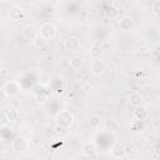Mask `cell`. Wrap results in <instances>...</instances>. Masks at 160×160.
I'll return each instance as SVG.
<instances>
[{"instance_id": "cell-1", "label": "cell", "mask_w": 160, "mask_h": 160, "mask_svg": "<svg viewBox=\"0 0 160 160\" xmlns=\"http://www.w3.org/2000/svg\"><path fill=\"white\" fill-rule=\"evenodd\" d=\"M54 120L59 128L69 129L74 124V114L70 110H60L55 114Z\"/></svg>"}, {"instance_id": "cell-2", "label": "cell", "mask_w": 160, "mask_h": 160, "mask_svg": "<svg viewBox=\"0 0 160 160\" xmlns=\"http://www.w3.org/2000/svg\"><path fill=\"white\" fill-rule=\"evenodd\" d=\"M8 16H9V20L12 21V22H21L25 20L26 18V11L19 6V5H14L9 9L8 11Z\"/></svg>"}, {"instance_id": "cell-3", "label": "cell", "mask_w": 160, "mask_h": 160, "mask_svg": "<svg viewBox=\"0 0 160 160\" xmlns=\"http://www.w3.org/2000/svg\"><path fill=\"white\" fill-rule=\"evenodd\" d=\"M39 34L45 38L48 41H51L56 38V28L52 22H44L39 28Z\"/></svg>"}, {"instance_id": "cell-4", "label": "cell", "mask_w": 160, "mask_h": 160, "mask_svg": "<svg viewBox=\"0 0 160 160\" xmlns=\"http://www.w3.org/2000/svg\"><path fill=\"white\" fill-rule=\"evenodd\" d=\"M29 140L24 136H16L11 140V150L16 151V152H21V151H26L29 150Z\"/></svg>"}, {"instance_id": "cell-5", "label": "cell", "mask_w": 160, "mask_h": 160, "mask_svg": "<svg viewBox=\"0 0 160 160\" xmlns=\"http://www.w3.org/2000/svg\"><path fill=\"white\" fill-rule=\"evenodd\" d=\"M1 89L5 91V94L8 95V98H11V96H15V95H18V94L20 92L21 86H20V84H19L18 81H15V80H9V81H6V82L2 85Z\"/></svg>"}, {"instance_id": "cell-6", "label": "cell", "mask_w": 160, "mask_h": 160, "mask_svg": "<svg viewBox=\"0 0 160 160\" xmlns=\"http://www.w3.org/2000/svg\"><path fill=\"white\" fill-rule=\"evenodd\" d=\"M21 34L26 40H34L39 35V28L35 24H26L21 29Z\"/></svg>"}, {"instance_id": "cell-7", "label": "cell", "mask_w": 160, "mask_h": 160, "mask_svg": "<svg viewBox=\"0 0 160 160\" xmlns=\"http://www.w3.org/2000/svg\"><path fill=\"white\" fill-rule=\"evenodd\" d=\"M62 46H64L66 50H69V51H78V50L80 49L81 44H80V40H79L78 38H75V36H69V38H66V39L62 41Z\"/></svg>"}, {"instance_id": "cell-8", "label": "cell", "mask_w": 160, "mask_h": 160, "mask_svg": "<svg viewBox=\"0 0 160 160\" xmlns=\"http://www.w3.org/2000/svg\"><path fill=\"white\" fill-rule=\"evenodd\" d=\"M105 70H106V64L101 59H96V60H94L91 62V72L94 75L100 76V75H102L105 72Z\"/></svg>"}, {"instance_id": "cell-9", "label": "cell", "mask_w": 160, "mask_h": 160, "mask_svg": "<svg viewBox=\"0 0 160 160\" xmlns=\"http://www.w3.org/2000/svg\"><path fill=\"white\" fill-rule=\"evenodd\" d=\"M81 152H82L84 156L91 158V156H94V155L98 152V148H96L95 142H92V141H86V142H84L82 146H81Z\"/></svg>"}, {"instance_id": "cell-10", "label": "cell", "mask_w": 160, "mask_h": 160, "mask_svg": "<svg viewBox=\"0 0 160 160\" xmlns=\"http://www.w3.org/2000/svg\"><path fill=\"white\" fill-rule=\"evenodd\" d=\"M110 154H111V156L115 158V159H122V158H125V155H126V149H125V146H124L122 144L116 142V144L111 148Z\"/></svg>"}, {"instance_id": "cell-11", "label": "cell", "mask_w": 160, "mask_h": 160, "mask_svg": "<svg viewBox=\"0 0 160 160\" xmlns=\"http://www.w3.org/2000/svg\"><path fill=\"white\" fill-rule=\"evenodd\" d=\"M132 118H134V120H140V121H145V120H148V118H149V111L145 109V108H142V106H135V110L132 111Z\"/></svg>"}, {"instance_id": "cell-12", "label": "cell", "mask_w": 160, "mask_h": 160, "mask_svg": "<svg viewBox=\"0 0 160 160\" xmlns=\"http://www.w3.org/2000/svg\"><path fill=\"white\" fill-rule=\"evenodd\" d=\"M119 28L121 31H129L134 28V20L130 16H122L119 19Z\"/></svg>"}, {"instance_id": "cell-13", "label": "cell", "mask_w": 160, "mask_h": 160, "mask_svg": "<svg viewBox=\"0 0 160 160\" xmlns=\"http://www.w3.org/2000/svg\"><path fill=\"white\" fill-rule=\"evenodd\" d=\"M4 116H5V120L9 122V124H12V122H16L18 120H19V118H20V114H19V111L16 110V109H8L6 111H5V114H4Z\"/></svg>"}, {"instance_id": "cell-14", "label": "cell", "mask_w": 160, "mask_h": 160, "mask_svg": "<svg viewBox=\"0 0 160 160\" xmlns=\"http://www.w3.org/2000/svg\"><path fill=\"white\" fill-rule=\"evenodd\" d=\"M48 44H49V41H48L45 38H42L40 34L32 40V46H34L35 49H38V50H42V49H45V48L48 46Z\"/></svg>"}, {"instance_id": "cell-15", "label": "cell", "mask_w": 160, "mask_h": 160, "mask_svg": "<svg viewBox=\"0 0 160 160\" xmlns=\"http://www.w3.org/2000/svg\"><path fill=\"white\" fill-rule=\"evenodd\" d=\"M69 66L72 70H80L84 66V59L80 56H74L69 60Z\"/></svg>"}, {"instance_id": "cell-16", "label": "cell", "mask_w": 160, "mask_h": 160, "mask_svg": "<svg viewBox=\"0 0 160 160\" xmlns=\"http://www.w3.org/2000/svg\"><path fill=\"white\" fill-rule=\"evenodd\" d=\"M144 100V96L140 94V92H131L128 98V101L130 105L132 106H139L141 104V101Z\"/></svg>"}, {"instance_id": "cell-17", "label": "cell", "mask_w": 160, "mask_h": 160, "mask_svg": "<svg viewBox=\"0 0 160 160\" xmlns=\"http://www.w3.org/2000/svg\"><path fill=\"white\" fill-rule=\"evenodd\" d=\"M89 55H90V58L92 60L101 59V56H102V49L100 46H98V45H92L90 48V50H89Z\"/></svg>"}, {"instance_id": "cell-18", "label": "cell", "mask_w": 160, "mask_h": 160, "mask_svg": "<svg viewBox=\"0 0 160 160\" xmlns=\"http://www.w3.org/2000/svg\"><path fill=\"white\" fill-rule=\"evenodd\" d=\"M101 124H102V120H101V118L99 115H91L89 118V125H90V128L99 129L101 126Z\"/></svg>"}, {"instance_id": "cell-19", "label": "cell", "mask_w": 160, "mask_h": 160, "mask_svg": "<svg viewBox=\"0 0 160 160\" xmlns=\"http://www.w3.org/2000/svg\"><path fill=\"white\" fill-rule=\"evenodd\" d=\"M104 128H105V130H108V131H116L118 128H119V122H118L116 120L109 119V120H105Z\"/></svg>"}, {"instance_id": "cell-20", "label": "cell", "mask_w": 160, "mask_h": 160, "mask_svg": "<svg viewBox=\"0 0 160 160\" xmlns=\"http://www.w3.org/2000/svg\"><path fill=\"white\" fill-rule=\"evenodd\" d=\"M145 121H140V120H134L131 122V130L135 131V132H142L145 130Z\"/></svg>"}, {"instance_id": "cell-21", "label": "cell", "mask_w": 160, "mask_h": 160, "mask_svg": "<svg viewBox=\"0 0 160 160\" xmlns=\"http://www.w3.org/2000/svg\"><path fill=\"white\" fill-rule=\"evenodd\" d=\"M105 15H106L108 18H110V19H114V18H116V16L119 15V10H118L115 6L109 5V6L105 8Z\"/></svg>"}, {"instance_id": "cell-22", "label": "cell", "mask_w": 160, "mask_h": 160, "mask_svg": "<svg viewBox=\"0 0 160 160\" xmlns=\"http://www.w3.org/2000/svg\"><path fill=\"white\" fill-rule=\"evenodd\" d=\"M151 12L155 15V16H159L160 18V0H155L151 5Z\"/></svg>"}, {"instance_id": "cell-23", "label": "cell", "mask_w": 160, "mask_h": 160, "mask_svg": "<svg viewBox=\"0 0 160 160\" xmlns=\"http://www.w3.org/2000/svg\"><path fill=\"white\" fill-rule=\"evenodd\" d=\"M6 75H8V70L6 69H2L1 70V78H5Z\"/></svg>"}, {"instance_id": "cell-24", "label": "cell", "mask_w": 160, "mask_h": 160, "mask_svg": "<svg viewBox=\"0 0 160 160\" xmlns=\"http://www.w3.org/2000/svg\"><path fill=\"white\" fill-rule=\"evenodd\" d=\"M152 159H160V154L159 152H154L152 154Z\"/></svg>"}]
</instances>
